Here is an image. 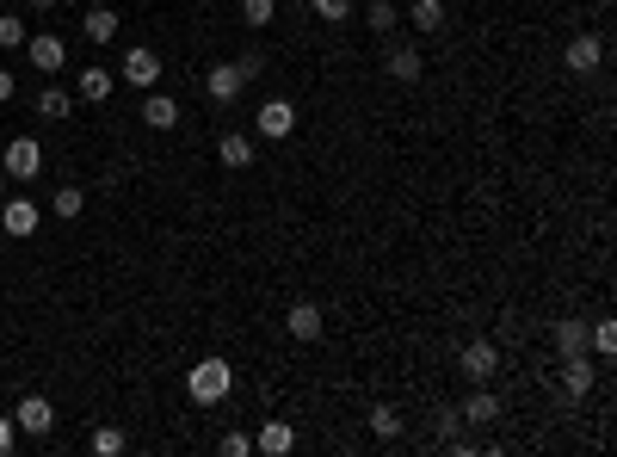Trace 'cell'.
<instances>
[{
  "label": "cell",
  "mask_w": 617,
  "mask_h": 457,
  "mask_svg": "<svg viewBox=\"0 0 617 457\" xmlns=\"http://www.w3.org/2000/svg\"><path fill=\"white\" fill-rule=\"evenodd\" d=\"M0 229H7L13 241L38 235V204H31V198H7V210H0Z\"/></svg>",
  "instance_id": "15"
},
{
  "label": "cell",
  "mask_w": 617,
  "mask_h": 457,
  "mask_svg": "<svg viewBox=\"0 0 617 457\" xmlns=\"http://www.w3.org/2000/svg\"><path fill=\"white\" fill-rule=\"evenodd\" d=\"M309 13L328 19V25H340V19H352V0H309Z\"/></svg>",
  "instance_id": "30"
},
{
  "label": "cell",
  "mask_w": 617,
  "mask_h": 457,
  "mask_svg": "<svg viewBox=\"0 0 617 457\" xmlns=\"http://www.w3.org/2000/svg\"><path fill=\"white\" fill-rule=\"evenodd\" d=\"M235 68H241V81H260V75H266V56H260V50H241Z\"/></svg>",
  "instance_id": "33"
},
{
  "label": "cell",
  "mask_w": 617,
  "mask_h": 457,
  "mask_svg": "<svg viewBox=\"0 0 617 457\" xmlns=\"http://www.w3.org/2000/svg\"><path fill=\"white\" fill-rule=\"evenodd\" d=\"M13 439H19V427H13V414H0V457L13 451Z\"/></svg>",
  "instance_id": "34"
},
{
  "label": "cell",
  "mask_w": 617,
  "mask_h": 457,
  "mask_svg": "<svg viewBox=\"0 0 617 457\" xmlns=\"http://www.w3.org/2000/svg\"><path fill=\"white\" fill-rule=\"evenodd\" d=\"M457 414L469 420V427H494V420H500L506 408H500V396L488 390V383H469V396L457 402Z\"/></svg>",
  "instance_id": "9"
},
{
  "label": "cell",
  "mask_w": 617,
  "mask_h": 457,
  "mask_svg": "<svg viewBox=\"0 0 617 457\" xmlns=\"http://www.w3.org/2000/svg\"><path fill=\"white\" fill-rule=\"evenodd\" d=\"M118 81H124V87H142V93H149V87L161 81V56H155L149 44H130V50L118 56Z\"/></svg>",
  "instance_id": "2"
},
{
  "label": "cell",
  "mask_w": 617,
  "mask_h": 457,
  "mask_svg": "<svg viewBox=\"0 0 617 457\" xmlns=\"http://www.w3.org/2000/svg\"><path fill=\"white\" fill-rule=\"evenodd\" d=\"M25 38H31L25 19L19 13H0V50H25Z\"/></svg>",
  "instance_id": "27"
},
{
  "label": "cell",
  "mask_w": 617,
  "mask_h": 457,
  "mask_svg": "<svg viewBox=\"0 0 617 457\" xmlns=\"http://www.w3.org/2000/svg\"><path fill=\"white\" fill-rule=\"evenodd\" d=\"M25 56H31V68H38V75H56V68L68 62V44L50 38V31H38V38H25Z\"/></svg>",
  "instance_id": "13"
},
{
  "label": "cell",
  "mask_w": 617,
  "mask_h": 457,
  "mask_svg": "<svg viewBox=\"0 0 617 457\" xmlns=\"http://www.w3.org/2000/svg\"><path fill=\"white\" fill-rule=\"evenodd\" d=\"M216 161L223 167H253V136L247 130H223L216 136Z\"/></svg>",
  "instance_id": "18"
},
{
  "label": "cell",
  "mask_w": 617,
  "mask_h": 457,
  "mask_svg": "<svg viewBox=\"0 0 617 457\" xmlns=\"http://www.w3.org/2000/svg\"><path fill=\"white\" fill-rule=\"evenodd\" d=\"M241 87H247V81H241L235 62H210V68H204V93H210V105H235Z\"/></svg>",
  "instance_id": "10"
},
{
  "label": "cell",
  "mask_w": 617,
  "mask_h": 457,
  "mask_svg": "<svg viewBox=\"0 0 617 457\" xmlns=\"http://www.w3.org/2000/svg\"><path fill=\"white\" fill-rule=\"evenodd\" d=\"M284 328H290V340H321V328H328V309L303 297V303L284 309Z\"/></svg>",
  "instance_id": "11"
},
{
  "label": "cell",
  "mask_w": 617,
  "mask_h": 457,
  "mask_svg": "<svg viewBox=\"0 0 617 457\" xmlns=\"http://www.w3.org/2000/svg\"><path fill=\"white\" fill-rule=\"evenodd\" d=\"M0 192H7V173H0Z\"/></svg>",
  "instance_id": "37"
},
{
  "label": "cell",
  "mask_w": 617,
  "mask_h": 457,
  "mask_svg": "<svg viewBox=\"0 0 617 457\" xmlns=\"http://www.w3.org/2000/svg\"><path fill=\"white\" fill-rule=\"evenodd\" d=\"M562 68H568V75H599V68H605V38H593V31H580V38H568V50H562Z\"/></svg>",
  "instance_id": "7"
},
{
  "label": "cell",
  "mask_w": 617,
  "mask_h": 457,
  "mask_svg": "<svg viewBox=\"0 0 617 457\" xmlns=\"http://www.w3.org/2000/svg\"><path fill=\"white\" fill-rule=\"evenodd\" d=\"M81 210H87V192H81V186H56L50 217H81Z\"/></svg>",
  "instance_id": "23"
},
{
  "label": "cell",
  "mask_w": 617,
  "mask_h": 457,
  "mask_svg": "<svg viewBox=\"0 0 617 457\" xmlns=\"http://www.w3.org/2000/svg\"><path fill=\"white\" fill-rule=\"evenodd\" d=\"M383 75H389L395 87H414V81L426 75V56H420V44H414V38L389 44V50H383Z\"/></svg>",
  "instance_id": "3"
},
{
  "label": "cell",
  "mask_w": 617,
  "mask_h": 457,
  "mask_svg": "<svg viewBox=\"0 0 617 457\" xmlns=\"http://www.w3.org/2000/svg\"><path fill=\"white\" fill-rule=\"evenodd\" d=\"M93 451H99V457H118V451H124V433H118V427H99V433H93Z\"/></svg>",
  "instance_id": "32"
},
{
  "label": "cell",
  "mask_w": 617,
  "mask_h": 457,
  "mask_svg": "<svg viewBox=\"0 0 617 457\" xmlns=\"http://www.w3.org/2000/svg\"><path fill=\"white\" fill-rule=\"evenodd\" d=\"M112 87H118V68H99V62L81 68V99H87V105H105V99H112Z\"/></svg>",
  "instance_id": "17"
},
{
  "label": "cell",
  "mask_w": 617,
  "mask_h": 457,
  "mask_svg": "<svg viewBox=\"0 0 617 457\" xmlns=\"http://www.w3.org/2000/svg\"><path fill=\"white\" fill-rule=\"evenodd\" d=\"M290 130H297V105L290 99H266L260 112H253V136H266V143H284Z\"/></svg>",
  "instance_id": "6"
},
{
  "label": "cell",
  "mask_w": 617,
  "mask_h": 457,
  "mask_svg": "<svg viewBox=\"0 0 617 457\" xmlns=\"http://www.w3.org/2000/svg\"><path fill=\"white\" fill-rule=\"evenodd\" d=\"M81 25H87V38H93V44H112V38H118V13H112V7H87V19H81Z\"/></svg>",
  "instance_id": "21"
},
{
  "label": "cell",
  "mask_w": 617,
  "mask_h": 457,
  "mask_svg": "<svg viewBox=\"0 0 617 457\" xmlns=\"http://www.w3.org/2000/svg\"><path fill=\"white\" fill-rule=\"evenodd\" d=\"M402 19L420 31V38H432V31H445V0H414V7H408Z\"/></svg>",
  "instance_id": "20"
},
{
  "label": "cell",
  "mask_w": 617,
  "mask_h": 457,
  "mask_svg": "<svg viewBox=\"0 0 617 457\" xmlns=\"http://www.w3.org/2000/svg\"><path fill=\"white\" fill-rule=\"evenodd\" d=\"M13 427H19V433H31V439H44V433L56 427V408H50V396H25V402L13 408Z\"/></svg>",
  "instance_id": "12"
},
{
  "label": "cell",
  "mask_w": 617,
  "mask_h": 457,
  "mask_svg": "<svg viewBox=\"0 0 617 457\" xmlns=\"http://www.w3.org/2000/svg\"><path fill=\"white\" fill-rule=\"evenodd\" d=\"M457 371H463L469 383H494V377H500V346H494V340H469L463 353H457Z\"/></svg>",
  "instance_id": "5"
},
{
  "label": "cell",
  "mask_w": 617,
  "mask_h": 457,
  "mask_svg": "<svg viewBox=\"0 0 617 457\" xmlns=\"http://www.w3.org/2000/svg\"><path fill=\"white\" fill-rule=\"evenodd\" d=\"M229 390H235V365H229V359H198V365L186 371V396H192L198 408L229 402Z\"/></svg>",
  "instance_id": "1"
},
{
  "label": "cell",
  "mask_w": 617,
  "mask_h": 457,
  "mask_svg": "<svg viewBox=\"0 0 617 457\" xmlns=\"http://www.w3.org/2000/svg\"><path fill=\"white\" fill-rule=\"evenodd\" d=\"M272 19H278V0H241V25L260 31V25H272Z\"/></svg>",
  "instance_id": "26"
},
{
  "label": "cell",
  "mask_w": 617,
  "mask_h": 457,
  "mask_svg": "<svg viewBox=\"0 0 617 457\" xmlns=\"http://www.w3.org/2000/svg\"><path fill=\"white\" fill-rule=\"evenodd\" d=\"M556 383H562V396H568V402H587V396H593V383H599V365H593L587 353H568Z\"/></svg>",
  "instance_id": "8"
},
{
  "label": "cell",
  "mask_w": 617,
  "mask_h": 457,
  "mask_svg": "<svg viewBox=\"0 0 617 457\" xmlns=\"http://www.w3.org/2000/svg\"><path fill=\"white\" fill-rule=\"evenodd\" d=\"M0 383H7V377H0Z\"/></svg>",
  "instance_id": "38"
},
{
  "label": "cell",
  "mask_w": 617,
  "mask_h": 457,
  "mask_svg": "<svg viewBox=\"0 0 617 457\" xmlns=\"http://www.w3.org/2000/svg\"><path fill=\"white\" fill-rule=\"evenodd\" d=\"M371 433H377L383 445H389V439H402V414H395L389 402H377V408H371Z\"/></svg>",
  "instance_id": "24"
},
{
  "label": "cell",
  "mask_w": 617,
  "mask_h": 457,
  "mask_svg": "<svg viewBox=\"0 0 617 457\" xmlns=\"http://www.w3.org/2000/svg\"><path fill=\"white\" fill-rule=\"evenodd\" d=\"M136 118L149 124V130H173V124H179V99H173V93H155V87H149V99H142V112H136Z\"/></svg>",
  "instance_id": "16"
},
{
  "label": "cell",
  "mask_w": 617,
  "mask_h": 457,
  "mask_svg": "<svg viewBox=\"0 0 617 457\" xmlns=\"http://www.w3.org/2000/svg\"><path fill=\"white\" fill-rule=\"evenodd\" d=\"M25 7H31V13H50V7H56V0H25Z\"/></svg>",
  "instance_id": "36"
},
{
  "label": "cell",
  "mask_w": 617,
  "mask_h": 457,
  "mask_svg": "<svg viewBox=\"0 0 617 457\" xmlns=\"http://www.w3.org/2000/svg\"><path fill=\"white\" fill-rule=\"evenodd\" d=\"M587 353H599V359L617 353V328H611V322H593V328H587Z\"/></svg>",
  "instance_id": "28"
},
{
  "label": "cell",
  "mask_w": 617,
  "mask_h": 457,
  "mask_svg": "<svg viewBox=\"0 0 617 457\" xmlns=\"http://www.w3.org/2000/svg\"><path fill=\"white\" fill-rule=\"evenodd\" d=\"M253 451H260V457H284V451H297V427H290V420H266V427L253 433Z\"/></svg>",
  "instance_id": "14"
},
{
  "label": "cell",
  "mask_w": 617,
  "mask_h": 457,
  "mask_svg": "<svg viewBox=\"0 0 617 457\" xmlns=\"http://www.w3.org/2000/svg\"><path fill=\"white\" fill-rule=\"evenodd\" d=\"M457 427H463V414H457V408H439V414H432V445L457 439Z\"/></svg>",
  "instance_id": "29"
},
{
  "label": "cell",
  "mask_w": 617,
  "mask_h": 457,
  "mask_svg": "<svg viewBox=\"0 0 617 457\" xmlns=\"http://www.w3.org/2000/svg\"><path fill=\"white\" fill-rule=\"evenodd\" d=\"M550 340H556L562 359H568V353H587V322H580V315H562V322L550 328Z\"/></svg>",
  "instance_id": "19"
},
{
  "label": "cell",
  "mask_w": 617,
  "mask_h": 457,
  "mask_svg": "<svg viewBox=\"0 0 617 457\" xmlns=\"http://www.w3.org/2000/svg\"><path fill=\"white\" fill-rule=\"evenodd\" d=\"M365 25L377 31V38H389V31L402 25V7H395V0H371V7H365Z\"/></svg>",
  "instance_id": "22"
},
{
  "label": "cell",
  "mask_w": 617,
  "mask_h": 457,
  "mask_svg": "<svg viewBox=\"0 0 617 457\" xmlns=\"http://www.w3.org/2000/svg\"><path fill=\"white\" fill-rule=\"evenodd\" d=\"M216 451H223V457H247V451H253V439H247L241 427H229L223 439H216Z\"/></svg>",
  "instance_id": "31"
},
{
  "label": "cell",
  "mask_w": 617,
  "mask_h": 457,
  "mask_svg": "<svg viewBox=\"0 0 617 457\" xmlns=\"http://www.w3.org/2000/svg\"><path fill=\"white\" fill-rule=\"evenodd\" d=\"M13 93H19V81H13V68H0V105H7Z\"/></svg>",
  "instance_id": "35"
},
{
  "label": "cell",
  "mask_w": 617,
  "mask_h": 457,
  "mask_svg": "<svg viewBox=\"0 0 617 457\" xmlns=\"http://www.w3.org/2000/svg\"><path fill=\"white\" fill-rule=\"evenodd\" d=\"M0 173H7V180H38V173H44V149H38V136H13L7 155H0Z\"/></svg>",
  "instance_id": "4"
},
{
  "label": "cell",
  "mask_w": 617,
  "mask_h": 457,
  "mask_svg": "<svg viewBox=\"0 0 617 457\" xmlns=\"http://www.w3.org/2000/svg\"><path fill=\"white\" fill-rule=\"evenodd\" d=\"M68 105H75V99H68L62 87H44V93H38V118H50V124H62V118H68Z\"/></svg>",
  "instance_id": "25"
}]
</instances>
